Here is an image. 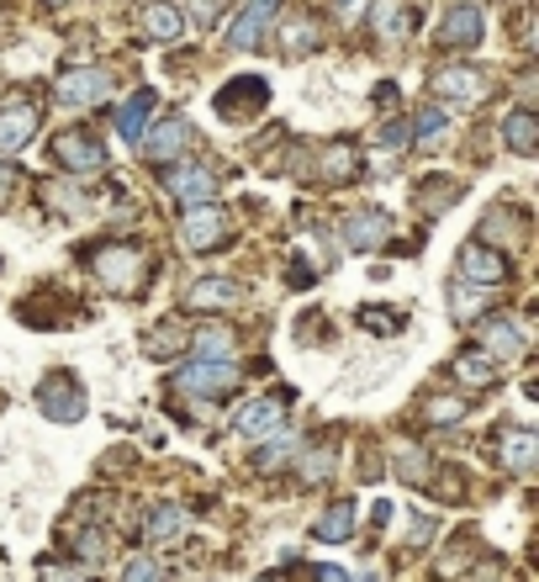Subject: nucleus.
Returning a JSON list of instances; mask_svg holds the SVG:
<instances>
[{"mask_svg": "<svg viewBox=\"0 0 539 582\" xmlns=\"http://www.w3.org/2000/svg\"><path fill=\"white\" fill-rule=\"evenodd\" d=\"M90 265H95V281H101L106 292H117V297L144 292V281H149V254L138 244H101Z\"/></svg>", "mask_w": 539, "mask_h": 582, "instance_id": "obj_1", "label": "nucleus"}, {"mask_svg": "<svg viewBox=\"0 0 539 582\" xmlns=\"http://www.w3.org/2000/svg\"><path fill=\"white\" fill-rule=\"evenodd\" d=\"M85 408H90V398L74 370H48V376H43V387H37V413H43V419L74 424V419H85Z\"/></svg>", "mask_w": 539, "mask_h": 582, "instance_id": "obj_2", "label": "nucleus"}, {"mask_svg": "<svg viewBox=\"0 0 539 582\" xmlns=\"http://www.w3.org/2000/svg\"><path fill=\"white\" fill-rule=\"evenodd\" d=\"M170 387H175L180 398L217 402V398H228V392L239 387V370L228 366V361H202V355H196L185 370H175V381H170Z\"/></svg>", "mask_w": 539, "mask_h": 582, "instance_id": "obj_3", "label": "nucleus"}, {"mask_svg": "<svg viewBox=\"0 0 539 582\" xmlns=\"http://www.w3.org/2000/svg\"><path fill=\"white\" fill-rule=\"evenodd\" d=\"M112 91H117V75L90 64V69H69L54 95H59V106H69V112H90V106H101Z\"/></svg>", "mask_w": 539, "mask_h": 582, "instance_id": "obj_4", "label": "nucleus"}, {"mask_svg": "<svg viewBox=\"0 0 539 582\" xmlns=\"http://www.w3.org/2000/svg\"><path fill=\"white\" fill-rule=\"evenodd\" d=\"M180 244L191 249V254H207V249L228 244V213L211 207V202L185 207V217H180Z\"/></svg>", "mask_w": 539, "mask_h": 582, "instance_id": "obj_5", "label": "nucleus"}, {"mask_svg": "<svg viewBox=\"0 0 539 582\" xmlns=\"http://www.w3.org/2000/svg\"><path fill=\"white\" fill-rule=\"evenodd\" d=\"M486 75H481L477 64H449V69H439L434 75V95L445 101V106H455V112H466V106H477V101H486Z\"/></svg>", "mask_w": 539, "mask_h": 582, "instance_id": "obj_6", "label": "nucleus"}, {"mask_svg": "<svg viewBox=\"0 0 539 582\" xmlns=\"http://www.w3.org/2000/svg\"><path fill=\"white\" fill-rule=\"evenodd\" d=\"M133 144H138V153H144L149 164H170V159L191 144V123H185V117H164V123L144 127Z\"/></svg>", "mask_w": 539, "mask_h": 582, "instance_id": "obj_7", "label": "nucleus"}, {"mask_svg": "<svg viewBox=\"0 0 539 582\" xmlns=\"http://www.w3.org/2000/svg\"><path fill=\"white\" fill-rule=\"evenodd\" d=\"M481 32H486V16H481V5H471V0H455L445 11V22H439V48H477Z\"/></svg>", "mask_w": 539, "mask_h": 582, "instance_id": "obj_8", "label": "nucleus"}, {"mask_svg": "<svg viewBox=\"0 0 539 582\" xmlns=\"http://www.w3.org/2000/svg\"><path fill=\"white\" fill-rule=\"evenodd\" d=\"M275 430H286V402L280 398H254L233 413V434L239 440H270Z\"/></svg>", "mask_w": 539, "mask_h": 582, "instance_id": "obj_9", "label": "nucleus"}, {"mask_svg": "<svg viewBox=\"0 0 539 582\" xmlns=\"http://www.w3.org/2000/svg\"><path fill=\"white\" fill-rule=\"evenodd\" d=\"M460 276L471 281V286H497V281H508V260H503V249H492L486 239H471V244L460 249Z\"/></svg>", "mask_w": 539, "mask_h": 582, "instance_id": "obj_10", "label": "nucleus"}, {"mask_svg": "<svg viewBox=\"0 0 539 582\" xmlns=\"http://www.w3.org/2000/svg\"><path fill=\"white\" fill-rule=\"evenodd\" d=\"M270 101V85L260 75H249V80H228L222 95H217V112L228 117V123H239V117H254V112H265Z\"/></svg>", "mask_w": 539, "mask_h": 582, "instance_id": "obj_11", "label": "nucleus"}, {"mask_svg": "<svg viewBox=\"0 0 539 582\" xmlns=\"http://www.w3.org/2000/svg\"><path fill=\"white\" fill-rule=\"evenodd\" d=\"M524 334H518V323L513 318H486V329H481V355L492 361V366H513V361H524Z\"/></svg>", "mask_w": 539, "mask_h": 582, "instance_id": "obj_12", "label": "nucleus"}, {"mask_svg": "<svg viewBox=\"0 0 539 582\" xmlns=\"http://www.w3.org/2000/svg\"><path fill=\"white\" fill-rule=\"evenodd\" d=\"M54 159H59L69 175H101V164H106V149H101L90 133H64L59 144H54Z\"/></svg>", "mask_w": 539, "mask_h": 582, "instance_id": "obj_13", "label": "nucleus"}, {"mask_svg": "<svg viewBox=\"0 0 539 582\" xmlns=\"http://www.w3.org/2000/svg\"><path fill=\"white\" fill-rule=\"evenodd\" d=\"M164 191H170L175 202H185V207H196V202H211V196H217V175H211L207 164H180V170L164 175Z\"/></svg>", "mask_w": 539, "mask_h": 582, "instance_id": "obj_14", "label": "nucleus"}, {"mask_svg": "<svg viewBox=\"0 0 539 582\" xmlns=\"http://www.w3.org/2000/svg\"><path fill=\"white\" fill-rule=\"evenodd\" d=\"M37 133V106L32 101H11L0 106V153H22Z\"/></svg>", "mask_w": 539, "mask_h": 582, "instance_id": "obj_15", "label": "nucleus"}, {"mask_svg": "<svg viewBox=\"0 0 539 582\" xmlns=\"http://www.w3.org/2000/svg\"><path fill=\"white\" fill-rule=\"evenodd\" d=\"M275 11H280V0H249L239 11V22H233V32H228V43L233 48H254L265 37V27L275 22Z\"/></svg>", "mask_w": 539, "mask_h": 582, "instance_id": "obj_16", "label": "nucleus"}, {"mask_svg": "<svg viewBox=\"0 0 539 582\" xmlns=\"http://www.w3.org/2000/svg\"><path fill=\"white\" fill-rule=\"evenodd\" d=\"M370 27H376V37L397 43V37H408V32L418 27V11L402 5V0H370Z\"/></svg>", "mask_w": 539, "mask_h": 582, "instance_id": "obj_17", "label": "nucleus"}, {"mask_svg": "<svg viewBox=\"0 0 539 582\" xmlns=\"http://www.w3.org/2000/svg\"><path fill=\"white\" fill-rule=\"evenodd\" d=\"M387 233H391V217L387 213H349L344 217V244L349 249H381L387 244Z\"/></svg>", "mask_w": 539, "mask_h": 582, "instance_id": "obj_18", "label": "nucleus"}, {"mask_svg": "<svg viewBox=\"0 0 539 582\" xmlns=\"http://www.w3.org/2000/svg\"><path fill=\"white\" fill-rule=\"evenodd\" d=\"M185 303L196 307H207V312H217V307H233V303H243V286L239 281H228V276H207V281H196L191 292H185Z\"/></svg>", "mask_w": 539, "mask_h": 582, "instance_id": "obj_19", "label": "nucleus"}, {"mask_svg": "<svg viewBox=\"0 0 539 582\" xmlns=\"http://www.w3.org/2000/svg\"><path fill=\"white\" fill-rule=\"evenodd\" d=\"M185 509H175V503H153L149 514H144V540L149 546H170V540H180L185 535Z\"/></svg>", "mask_w": 539, "mask_h": 582, "instance_id": "obj_20", "label": "nucleus"}, {"mask_svg": "<svg viewBox=\"0 0 539 582\" xmlns=\"http://www.w3.org/2000/svg\"><path fill=\"white\" fill-rule=\"evenodd\" d=\"M503 144H508L513 153H524V159L539 149V123H535V112H529V106L508 112V123H503Z\"/></svg>", "mask_w": 539, "mask_h": 582, "instance_id": "obj_21", "label": "nucleus"}, {"mask_svg": "<svg viewBox=\"0 0 539 582\" xmlns=\"http://www.w3.org/2000/svg\"><path fill=\"white\" fill-rule=\"evenodd\" d=\"M497 450H503V466H508V471H529L539 460V434L535 430H508Z\"/></svg>", "mask_w": 539, "mask_h": 582, "instance_id": "obj_22", "label": "nucleus"}, {"mask_svg": "<svg viewBox=\"0 0 539 582\" xmlns=\"http://www.w3.org/2000/svg\"><path fill=\"white\" fill-rule=\"evenodd\" d=\"M391 466H397V477L408 482V488H428V450L423 445H391Z\"/></svg>", "mask_w": 539, "mask_h": 582, "instance_id": "obj_23", "label": "nucleus"}, {"mask_svg": "<svg viewBox=\"0 0 539 582\" xmlns=\"http://www.w3.org/2000/svg\"><path fill=\"white\" fill-rule=\"evenodd\" d=\"M355 175H359V149L355 144H349V138L329 144V149H323V181L344 185V181H355Z\"/></svg>", "mask_w": 539, "mask_h": 582, "instance_id": "obj_24", "label": "nucleus"}, {"mask_svg": "<svg viewBox=\"0 0 539 582\" xmlns=\"http://www.w3.org/2000/svg\"><path fill=\"white\" fill-rule=\"evenodd\" d=\"M191 344H196V355H202V361H228V355H233V344H239V334H233L228 323H202V329L191 334Z\"/></svg>", "mask_w": 539, "mask_h": 582, "instance_id": "obj_25", "label": "nucleus"}, {"mask_svg": "<svg viewBox=\"0 0 539 582\" xmlns=\"http://www.w3.org/2000/svg\"><path fill=\"white\" fill-rule=\"evenodd\" d=\"M180 27H185V22H180L175 0H149V5H144V32H149V37H159V43H175Z\"/></svg>", "mask_w": 539, "mask_h": 582, "instance_id": "obj_26", "label": "nucleus"}, {"mask_svg": "<svg viewBox=\"0 0 539 582\" xmlns=\"http://www.w3.org/2000/svg\"><path fill=\"white\" fill-rule=\"evenodd\" d=\"M349 535H355V503H333L323 520H312V540L339 546V540H349Z\"/></svg>", "mask_w": 539, "mask_h": 582, "instance_id": "obj_27", "label": "nucleus"}, {"mask_svg": "<svg viewBox=\"0 0 539 582\" xmlns=\"http://www.w3.org/2000/svg\"><path fill=\"white\" fill-rule=\"evenodd\" d=\"M149 112H153V95L149 91L127 95V101L117 106V133H122V138H138V133H144V123H149Z\"/></svg>", "mask_w": 539, "mask_h": 582, "instance_id": "obj_28", "label": "nucleus"}, {"mask_svg": "<svg viewBox=\"0 0 539 582\" xmlns=\"http://www.w3.org/2000/svg\"><path fill=\"white\" fill-rule=\"evenodd\" d=\"M445 112H439V106H428V112H418V117H413V123H408V133H413V138H418L423 149H434V144H439V138H445Z\"/></svg>", "mask_w": 539, "mask_h": 582, "instance_id": "obj_29", "label": "nucleus"}, {"mask_svg": "<svg viewBox=\"0 0 539 582\" xmlns=\"http://www.w3.org/2000/svg\"><path fill=\"white\" fill-rule=\"evenodd\" d=\"M455 376H460V381H471V387H492L497 366H492L486 355H460V361H455Z\"/></svg>", "mask_w": 539, "mask_h": 582, "instance_id": "obj_30", "label": "nucleus"}, {"mask_svg": "<svg viewBox=\"0 0 539 582\" xmlns=\"http://www.w3.org/2000/svg\"><path fill=\"white\" fill-rule=\"evenodd\" d=\"M180 339H185L180 334V323H159V329L149 334V355L153 361H170V355L180 350Z\"/></svg>", "mask_w": 539, "mask_h": 582, "instance_id": "obj_31", "label": "nucleus"}, {"mask_svg": "<svg viewBox=\"0 0 539 582\" xmlns=\"http://www.w3.org/2000/svg\"><path fill=\"white\" fill-rule=\"evenodd\" d=\"M513 217H518V213H497V207H492V213H486V222H481V239H497V233H503V239L513 244V239L524 233V228H518Z\"/></svg>", "mask_w": 539, "mask_h": 582, "instance_id": "obj_32", "label": "nucleus"}, {"mask_svg": "<svg viewBox=\"0 0 539 582\" xmlns=\"http://www.w3.org/2000/svg\"><path fill=\"white\" fill-rule=\"evenodd\" d=\"M286 456H291V440H286V430H275V434H270V445L254 456V466H260V471H270V466H280Z\"/></svg>", "mask_w": 539, "mask_h": 582, "instance_id": "obj_33", "label": "nucleus"}, {"mask_svg": "<svg viewBox=\"0 0 539 582\" xmlns=\"http://www.w3.org/2000/svg\"><path fill=\"white\" fill-rule=\"evenodd\" d=\"M460 413H466V402H460V398H434L428 408H423V419H428V424H455Z\"/></svg>", "mask_w": 539, "mask_h": 582, "instance_id": "obj_34", "label": "nucleus"}, {"mask_svg": "<svg viewBox=\"0 0 539 582\" xmlns=\"http://www.w3.org/2000/svg\"><path fill=\"white\" fill-rule=\"evenodd\" d=\"M122 582H164V572H159V561H149V556H138V561H127V572H122Z\"/></svg>", "mask_w": 539, "mask_h": 582, "instance_id": "obj_35", "label": "nucleus"}, {"mask_svg": "<svg viewBox=\"0 0 539 582\" xmlns=\"http://www.w3.org/2000/svg\"><path fill=\"white\" fill-rule=\"evenodd\" d=\"M329 471H333V456H323V450H312V456L301 460V482H307V488H312V482H323Z\"/></svg>", "mask_w": 539, "mask_h": 582, "instance_id": "obj_36", "label": "nucleus"}, {"mask_svg": "<svg viewBox=\"0 0 539 582\" xmlns=\"http://www.w3.org/2000/svg\"><path fill=\"white\" fill-rule=\"evenodd\" d=\"M74 551H80V561H90V567H95V561H106V540H101L95 529H85V535L74 540Z\"/></svg>", "mask_w": 539, "mask_h": 582, "instance_id": "obj_37", "label": "nucleus"}, {"mask_svg": "<svg viewBox=\"0 0 539 582\" xmlns=\"http://www.w3.org/2000/svg\"><path fill=\"white\" fill-rule=\"evenodd\" d=\"M449 312L466 323V318H477V312H481V303L471 297V292H455V286H449Z\"/></svg>", "mask_w": 539, "mask_h": 582, "instance_id": "obj_38", "label": "nucleus"}, {"mask_svg": "<svg viewBox=\"0 0 539 582\" xmlns=\"http://www.w3.org/2000/svg\"><path fill=\"white\" fill-rule=\"evenodd\" d=\"M329 5H333V16H339L344 27H355L359 16H365V5H370V0H329Z\"/></svg>", "mask_w": 539, "mask_h": 582, "instance_id": "obj_39", "label": "nucleus"}, {"mask_svg": "<svg viewBox=\"0 0 539 582\" xmlns=\"http://www.w3.org/2000/svg\"><path fill=\"white\" fill-rule=\"evenodd\" d=\"M359 323H365V329H376V334H391V329H397V318H387V312H370V307L359 312Z\"/></svg>", "mask_w": 539, "mask_h": 582, "instance_id": "obj_40", "label": "nucleus"}, {"mask_svg": "<svg viewBox=\"0 0 539 582\" xmlns=\"http://www.w3.org/2000/svg\"><path fill=\"white\" fill-rule=\"evenodd\" d=\"M217 16H222L217 0H196V22H202V27H217Z\"/></svg>", "mask_w": 539, "mask_h": 582, "instance_id": "obj_41", "label": "nucleus"}, {"mask_svg": "<svg viewBox=\"0 0 539 582\" xmlns=\"http://www.w3.org/2000/svg\"><path fill=\"white\" fill-rule=\"evenodd\" d=\"M11 196H16V170H11V164H0V207H5Z\"/></svg>", "mask_w": 539, "mask_h": 582, "instance_id": "obj_42", "label": "nucleus"}, {"mask_svg": "<svg viewBox=\"0 0 539 582\" xmlns=\"http://www.w3.org/2000/svg\"><path fill=\"white\" fill-rule=\"evenodd\" d=\"M402 138H408V123H391V127H381V144H387V149H397Z\"/></svg>", "mask_w": 539, "mask_h": 582, "instance_id": "obj_43", "label": "nucleus"}, {"mask_svg": "<svg viewBox=\"0 0 539 582\" xmlns=\"http://www.w3.org/2000/svg\"><path fill=\"white\" fill-rule=\"evenodd\" d=\"M43 582H80V578H74V572H64V567H48V572H43Z\"/></svg>", "mask_w": 539, "mask_h": 582, "instance_id": "obj_44", "label": "nucleus"}, {"mask_svg": "<svg viewBox=\"0 0 539 582\" xmlns=\"http://www.w3.org/2000/svg\"><path fill=\"white\" fill-rule=\"evenodd\" d=\"M318 582H349V578H344L339 567H318Z\"/></svg>", "mask_w": 539, "mask_h": 582, "instance_id": "obj_45", "label": "nucleus"}, {"mask_svg": "<svg viewBox=\"0 0 539 582\" xmlns=\"http://www.w3.org/2000/svg\"><path fill=\"white\" fill-rule=\"evenodd\" d=\"M254 582H280V578H254Z\"/></svg>", "mask_w": 539, "mask_h": 582, "instance_id": "obj_46", "label": "nucleus"}]
</instances>
